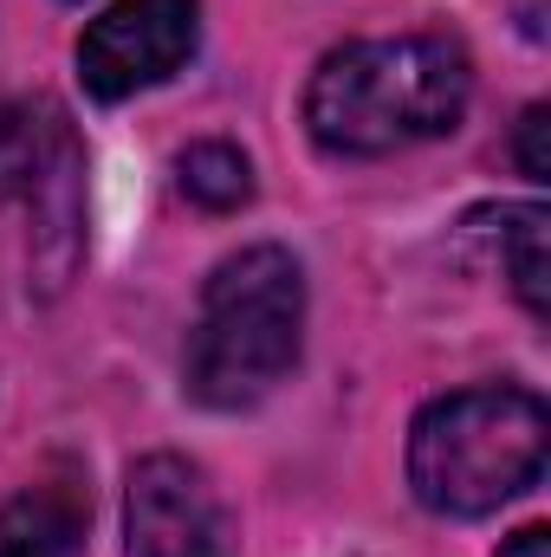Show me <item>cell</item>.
Here are the masks:
<instances>
[{
    "mask_svg": "<svg viewBox=\"0 0 551 557\" xmlns=\"http://www.w3.org/2000/svg\"><path fill=\"white\" fill-rule=\"evenodd\" d=\"M20 201L33 208V234H26L33 285H39V298H59L85 260V149H78V137H65L46 156V169L26 182Z\"/></svg>",
    "mask_w": 551,
    "mask_h": 557,
    "instance_id": "6",
    "label": "cell"
},
{
    "mask_svg": "<svg viewBox=\"0 0 551 557\" xmlns=\"http://www.w3.org/2000/svg\"><path fill=\"white\" fill-rule=\"evenodd\" d=\"M519 26L539 39V33H546V0H519Z\"/></svg>",
    "mask_w": 551,
    "mask_h": 557,
    "instance_id": "12",
    "label": "cell"
},
{
    "mask_svg": "<svg viewBox=\"0 0 551 557\" xmlns=\"http://www.w3.org/2000/svg\"><path fill=\"white\" fill-rule=\"evenodd\" d=\"M175 188H182L195 208H208V214H234V208L254 201V162L221 137L188 143V149L175 156Z\"/></svg>",
    "mask_w": 551,
    "mask_h": 557,
    "instance_id": "9",
    "label": "cell"
},
{
    "mask_svg": "<svg viewBox=\"0 0 551 557\" xmlns=\"http://www.w3.org/2000/svg\"><path fill=\"white\" fill-rule=\"evenodd\" d=\"M91 532V486L85 467L52 460L0 506V557H78Z\"/></svg>",
    "mask_w": 551,
    "mask_h": 557,
    "instance_id": "7",
    "label": "cell"
},
{
    "mask_svg": "<svg viewBox=\"0 0 551 557\" xmlns=\"http://www.w3.org/2000/svg\"><path fill=\"white\" fill-rule=\"evenodd\" d=\"M546 131H551V111H546V104H526V117H519V131H513V162H519V175H526V182H546V175H551Z\"/></svg>",
    "mask_w": 551,
    "mask_h": 557,
    "instance_id": "10",
    "label": "cell"
},
{
    "mask_svg": "<svg viewBox=\"0 0 551 557\" xmlns=\"http://www.w3.org/2000/svg\"><path fill=\"white\" fill-rule=\"evenodd\" d=\"M474 98V59L448 33L351 39L318 59L305 85V131L325 156H396L461 131Z\"/></svg>",
    "mask_w": 551,
    "mask_h": 557,
    "instance_id": "1",
    "label": "cell"
},
{
    "mask_svg": "<svg viewBox=\"0 0 551 557\" xmlns=\"http://www.w3.org/2000/svg\"><path fill=\"white\" fill-rule=\"evenodd\" d=\"M201 0H118L78 33V85L98 104H124L195 59Z\"/></svg>",
    "mask_w": 551,
    "mask_h": 557,
    "instance_id": "4",
    "label": "cell"
},
{
    "mask_svg": "<svg viewBox=\"0 0 551 557\" xmlns=\"http://www.w3.org/2000/svg\"><path fill=\"white\" fill-rule=\"evenodd\" d=\"M493 247H500V273L513 278V292H519V305L532 311V318H546L551 311V260H546V227L551 214L532 201V208H500L493 214Z\"/></svg>",
    "mask_w": 551,
    "mask_h": 557,
    "instance_id": "8",
    "label": "cell"
},
{
    "mask_svg": "<svg viewBox=\"0 0 551 557\" xmlns=\"http://www.w3.org/2000/svg\"><path fill=\"white\" fill-rule=\"evenodd\" d=\"M500 557H551V532L546 525H519V532L500 545Z\"/></svg>",
    "mask_w": 551,
    "mask_h": 557,
    "instance_id": "11",
    "label": "cell"
},
{
    "mask_svg": "<svg viewBox=\"0 0 551 557\" xmlns=\"http://www.w3.org/2000/svg\"><path fill=\"white\" fill-rule=\"evenodd\" d=\"M234 512L221 486L188 454H143L124 486V552L131 557H228Z\"/></svg>",
    "mask_w": 551,
    "mask_h": 557,
    "instance_id": "5",
    "label": "cell"
},
{
    "mask_svg": "<svg viewBox=\"0 0 551 557\" xmlns=\"http://www.w3.org/2000/svg\"><path fill=\"white\" fill-rule=\"evenodd\" d=\"M305 344V273L285 247H247L201 285L188 331V396L201 409H254L298 370Z\"/></svg>",
    "mask_w": 551,
    "mask_h": 557,
    "instance_id": "2",
    "label": "cell"
},
{
    "mask_svg": "<svg viewBox=\"0 0 551 557\" xmlns=\"http://www.w3.org/2000/svg\"><path fill=\"white\" fill-rule=\"evenodd\" d=\"M551 454L546 403L519 383H480L428 403L409 428V493L441 519H487L532 493Z\"/></svg>",
    "mask_w": 551,
    "mask_h": 557,
    "instance_id": "3",
    "label": "cell"
}]
</instances>
